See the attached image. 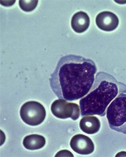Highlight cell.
Instances as JSON below:
<instances>
[{
    "instance_id": "7",
    "label": "cell",
    "mask_w": 126,
    "mask_h": 157,
    "mask_svg": "<svg viewBox=\"0 0 126 157\" xmlns=\"http://www.w3.org/2000/svg\"><path fill=\"white\" fill-rule=\"evenodd\" d=\"M96 25L101 30L112 32L119 25V20L116 15L109 11L100 12L95 19Z\"/></svg>"
},
{
    "instance_id": "2",
    "label": "cell",
    "mask_w": 126,
    "mask_h": 157,
    "mask_svg": "<svg viewBox=\"0 0 126 157\" xmlns=\"http://www.w3.org/2000/svg\"><path fill=\"white\" fill-rule=\"evenodd\" d=\"M126 93V86L104 72L97 74L91 89L81 98L79 105L82 116H105L109 105L118 95Z\"/></svg>"
},
{
    "instance_id": "1",
    "label": "cell",
    "mask_w": 126,
    "mask_h": 157,
    "mask_svg": "<svg viewBox=\"0 0 126 157\" xmlns=\"http://www.w3.org/2000/svg\"><path fill=\"white\" fill-rule=\"evenodd\" d=\"M96 71V65L90 59L75 55L63 56L50 75V87L59 99H81L91 89Z\"/></svg>"
},
{
    "instance_id": "3",
    "label": "cell",
    "mask_w": 126,
    "mask_h": 157,
    "mask_svg": "<svg viewBox=\"0 0 126 157\" xmlns=\"http://www.w3.org/2000/svg\"><path fill=\"white\" fill-rule=\"evenodd\" d=\"M106 117L110 128L126 134V94H120L110 103Z\"/></svg>"
},
{
    "instance_id": "9",
    "label": "cell",
    "mask_w": 126,
    "mask_h": 157,
    "mask_svg": "<svg viewBox=\"0 0 126 157\" xmlns=\"http://www.w3.org/2000/svg\"><path fill=\"white\" fill-rule=\"evenodd\" d=\"M79 126L81 130L87 134H95L99 132L100 122L96 116L86 115L81 119Z\"/></svg>"
},
{
    "instance_id": "8",
    "label": "cell",
    "mask_w": 126,
    "mask_h": 157,
    "mask_svg": "<svg viewBox=\"0 0 126 157\" xmlns=\"http://www.w3.org/2000/svg\"><path fill=\"white\" fill-rule=\"evenodd\" d=\"M71 25L75 32L83 33L87 30L90 25L89 16L84 12H78L72 16Z\"/></svg>"
},
{
    "instance_id": "12",
    "label": "cell",
    "mask_w": 126,
    "mask_h": 157,
    "mask_svg": "<svg viewBox=\"0 0 126 157\" xmlns=\"http://www.w3.org/2000/svg\"><path fill=\"white\" fill-rule=\"evenodd\" d=\"M62 151H63L64 154H63L59 155L57 156V157H62V156H64V157H66V156L73 157V154L71 152H70L69 151H67V150H62Z\"/></svg>"
},
{
    "instance_id": "11",
    "label": "cell",
    "mask_w": 126,
    "mask_h": 157,
    "mask_svg": "<svg viewBox=\"0 0 126 157\" xmlns=\"http://www.w3.org/2000/svg\"><path fill=\"white\" fill-rule=\"evenodd\" d=\"M37 0L31 1H23L20 0L19 1V5L22 10L25 12H31L35 10L38 4Z\"/></svg>"
},
{
    "instance_id": "5",
    "label": "cell",
    "mask_w": 126,
    "mask_h": 157,
    "mask_svg": "<svg viewBox=\"0 0 126 157\" xmlns=\"http://www.w3.org/2000/svg\"><path fill=\"white\" fill-rule=\"evenodd\" d=\"M50 110L54 116L61 119L71 118L72 120H77L80 115L79 106L75 103H69L63 99H59L52 103Z\"/></svg>"
},
{
    "instance_id": "10",
    "label": "cell",
    "mask_w": 126,
    "mask_h": 157,
    "mask_svg": "<svg viewBox=\"0 0 126 157\" xmlns=\"http://www.w3.org/2000/svg\"><path fill=\"white\" fill-rule=\"evenodd\" d=\"M45 137L39 134H30L26 136L23 140L24 147L27 150H37L42 149L45 146Z\"/></svg>"
},
{
    "instance_id": "6",
    "label": "cell",
    "mask_w": 126,
    "mask_h": 157,
    "mask_svg": "<svg viewBox=\"0 0 126 157\" xmlns=\"http://www.w3.org/2000/svg\"><path fill=\"white\" fill-rule=\"evenodd\" d=\"M71 149L79 154H91L94 150V145L91 139L83 134H76L71 140Z\"/></svg>"
},
{
    "instance_id": "4",
    "label": "cell",
    "mask_w": 126,
    "mask_h": 157,
    "mask_svg": "<svg viewBox=\"0 0 126 157\" xmlns=\"http://www.w3.org/2000/svg\"><path fill=\"white\" fill-rule=\"evenodd\" d=\"M20 115L25 124L30 126H37L42 124L46 117L44 106L36 101H29L21 106Z\"/></svg>"
}]
</instances>
